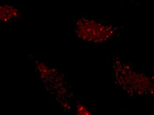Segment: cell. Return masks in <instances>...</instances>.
I'll list each match as a JSON object with an SVG mask.
<instances>
[{
  "instance_id": "obj_1",
  "label": "cell",
  "mask_w": 154,
  "mask_h": 115,
  "mask_svg": "<svg viewBox=\"0 0 154 115\" xmlns=\"http://www.w3.org/2000/svg\"><path fill=\"white\" fill-rule=\"evenodd\" d=\"M74 31L80 40L94 44H100L111 40L115 29L105 22L81 17L74 21Z\"/></svg>"
},
{
  "instance_id": "obj_2",
  "label": "cell",
  "mask_w": 154,
  "mask_h": 115,
  "mask_svg": "<svg viewBox=\"0 0 154 115\" xmlns=\"http://www.w3.org/2000/svg\"><path fill=\"white\" fill-rule=\"evenodd\" d=\"M21 15V8L19 6L6 2L0 4V22L2 25H7L15 22Z\"/></svg>"
}]
</instances>
